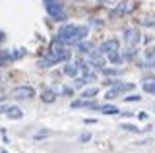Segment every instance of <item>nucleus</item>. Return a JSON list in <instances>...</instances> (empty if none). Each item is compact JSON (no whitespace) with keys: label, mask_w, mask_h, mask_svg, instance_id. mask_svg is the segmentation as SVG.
<instances>
[{"label":"nucleus","mask_w":155,"mask_h":153,"mask_svg":"<svg viewBox=\"0 0 155 153\" xmlns=\"http://www.w3.org/2000/svg\"><path fill=\"white\" fill-rule=\"evenodd\" d=\"M142 87H143V91H145V93L155 95V78H147V80H143Z\"/></svg>","instance_id":"ddd939ff"},{"label":"nucleus","mask_w":155,"mask_h":153,"mask_svg":"<svg viewBox=\"0 0 155 153\" xmlns=\"http://www.w3.org/2000/svg\"><path fill=\"white\" fill-rule=\"evenodd\" d=\"M52 91H54L56 97H58V95H72V93H74V89H72V87H64V85H54Z\"/></svg>","instance_id":"f3484780"},{"label":"nucleus","mask_w":155,"mask_h":153,"mask_svg":"<svg viewBox=\"0 0 155 153\" xmlns=\"http://www.w3.org/2000/svg\"><path fill=\"white\" fill-rule=\"evenodd\" d=\"M2 153H8V151H2Z\"/></svg>","instance_id":"c85d7f7f"},{"label":"nucleus","mask_w":155,"mask_h":153,"mask_svg":"<svg viewBox=\"0 0 155 153\" xmlns=\"http://www.w3.org/2000/svg\"><path fill=\"white\" fill-rule=\"evenodd\" d=\"M140 99H142V97H140V95H128V97H124V101L126 103H132V101H140Z\"/></svg>","instance_id":"5701e85b"},{"label":"nucleus","mask_w":155,"mask_h":153,"mask_svg":"<svg viewBox=\"0 0 155 153\" xmlns=\"http://www.w3.org/2000/svg\"><path fill=\"white\" fill-rule=\"evenodd\" d=\"M80 70H81V62H78V60H68L64 66V74L70 76V78H78Z\"/></svg>","instance_id":"1a4fd4ad"},{"label":"nucleus","mask_w":155,"mask_h":153,"mask_svg":"<svg viewBox=\"0 0 155 153\" xmlns=\"http://www.w3.org/2000/svg\"><path fill=\"white\" fill-rule=\"evenodd\" d=\"M99 111L103 114H120V111L114 107V105H99Z\"/></svg>","instance_id":"dca6fc26"},{"label":"nucleus","mask_w":155,"mask_h":153,"mask_svg":"<svg viewBox=\"0 0 155 153\" xmlns=\"http://www.w3.org/2000/svg\"><path fill=\"white\" fill-rule=\"evenodd\" d=\"M142 23H143V25H155V21H153V18H142Z\"/></svg>","instance_id":"b1692460"},{"label":"nucleus","mask_w":155,"mask_h":153,"mask_svg":"<svg viewBox=\"0 0 155 153\" xmlns=\"http://www.w3.org/2000/svg\"><path fill=\"white\" fill-rule=\"evenodd\" d=\"M4 112H6L8 118H14V120L23 118V111H21L19 107H6V109H4Z\"/></svg>","instance_id":"9b49d317"},{"label":"nucleus","mask_w":155,"mask_h":153,"mask_svg":"<svg viewBox=\"0 0 155 153\" xmlns=\"http://www.w3.org/2000/svg\"><path fill=\"white\" fill-rule=\"evenodd\" d=\"M136 8H138L136 2L126 0V2H120V4H116V6L113 8V16H128V14H132Z\"/></svg>","instance_id":"39448f33"},{"label":"nucleus","mask_w":155,"mask_h":153,"mask_svg":"<svg viewBox=\"0 0 155 153\" xmlns=\"http://www.w3.org/2000/svg\"><path fill=\"white\" fill-rule=\"evenodd\" d=\"M84 122H85V124H95V118H85Z\"/></svg>","instance_id":"a878e982"},{"label":"nucleus","mask_w":155,"mask_h":153,"mask_svg":"<svg viewBox=\"0 0 155 153\" xmlns=\"http://www.w3.org/2000/svg\"><path fill=\"white\" fill-rule=\"evenodd\" d=\"M107 56H109V60H110V62H114V64H120V62L124 60V58H122V54H120V49H118V50H113V52H109Z\"/></svg>","instance_id":"a211bd4d"},{"label":"nucleus","mask_w":155,"mask_h":153,"mask_svg":"<svg viewBox=\"0 0 155 153\" xmlns=\"http://www.w3.org/2000/svg\"><path fill=\"white\" fill-rule=\"evenodd\" d=\"M48 136H51V132H48V130H45V132H37L33 138H35V140H43V138H48Z\"/></svg>","instance_id":"4be33fe9"},{"label":"nucleus","mask_w":155,"mask_h":153,"mask_svg":"<svg viewBox=\"0 0 155 153\" xmlns=\"http://www.w3.org/2000/svg\"><path fill=\"white\" fill-rule=\"evenodd\" d=\"M87 25H74V23H66L58 29V35H56V43L60 45H78L80 41H84L87 37Z\"/></svg>","instance_id":"f257e3e1"},{"label":"nucleus","mask_w":155,"mask_h":153,"mask_svg":"<svg viewBox=\"0 0 155 153\" xmlns=\"http://www.w3.org/2000/svg\"><path fill=\"white\" fill-rule=\"evenodd\" d=\"M12 97L14 99H31V97H35V89L31 87V85H19V87H16L12 91Z\"/></svg>","instance_id":"0eeeda50"},{"label":"nucleus","mask_w":155,"mask_h":153,"mask_svg":"<svg viewBox=\"0 0 155 153\" xmlns=\"http://www.w3.org/2000/svg\"><path fill=\"white\" fill-rule=\"evenodd\" d=\"M122 128H124L126 132H142V128L134 126V124H122Z\"/></svg>","instance_id":"412c9836"},{"label":"nucleus","mask_w":155,"mask_h":153,"mask_svg":"<svg viewBox=\"0 0 155 153\" xmlns=\"http://www.w3.org/2000/svg\"><path fill=\"white\" fill-rule=\"evenodd\" d=\"M81 107H97L93 103V99H80V101L72 103V109H81Z\"/></svg>","instance_id":"2eb2a0df"},{"label":"nucleus","mask_w":155,"mask_h":153,"mask_svg":"<svg viewBox=\"0 0 155 153\" xmlns=\"http://www.w3.org/2000/svg\"><path fill=\"white\" fill-rule=\"evenodd\" d=\"M0 41H4V35H2V33H0Z\"/></svg>","instance_id":"bb28decb"},{"label":"nucleus","mask_w":155,"mask_h":153,"mask_svg":"<svg viewBox=\"0 0 155 153\" xmlns=\"http://www.w3.org/2000/svg\"><path fill=\"white\" fill-rule=\"evenodd\" d=\"M41 99H43L45 103H52V101L56 99V93L52 91V87H45V89L41 91Z\"/></svg>","instance_id":"f8f14e48"},{"label":"nucleus","mask_w":155,"mask_h":153,"mask_svg":"<svg viewBox=\"0 0 155 153\" xmlns=\"http://www.w3.org/2000/svg\"><path fill=\"white\" fill-rule=\"evenodd\" d=\"M68 58H70V50L66 49V45L54 43V45L47 50V54L39 60V66H41V68H51V66L58 64V62H64Z\"/></svg>","instance_id":"f03ea898"},{"label":"nucleus","mask_w":155,"mask_h":153,"mask_svg":"<svg viewBox=\"0 0 155 153\" xmlns=\"http://www.w3.org/2000/svg\"><path fill=\"white\" fill-rule=\"evenodd\" d=\"M122 35H124V41L128 47H136L140 43V39H142V35H140V31L136 27H126L122 31Z\"/></svg>","instance_id":"423d86ee"},{"label":"nucleus","mask_w":155,"mask_h":153,"mask_svg":"<svg viewBox=\"0 0 155 153\" xmlns=\"http://www.w3.org/2000/svg\"><path fill=\"white\" fill-rule=\"evenodd\" d=\"M91 140V134H81L80 136V142H89Z\"/></svg>","instance_id":"393cba45"},{"label":"nucleus","mask_w":155,"mask_h":153,"mask_svg":"<svg viewBox=\"0 0 155 153\" xmlns=\"http://www.w3.org/2000/svg\"><path fill=\"white\" fill-rule=\"evenodd\" d=\"M93 49H95L93 43H81V45H80V50H81V52H85V54H89V52L93 50Z\"/></svg>","instance_id":"aec40b11"},{"label":"nucleus","mask_w":155,"mask_h":153,"mask_svg":"<svg viewBox=\"0 0 155 153\" xmlns=\"http://www.w3.org/2000/svg\"><path fill=\"white\" fill-rule=\"evenodd\" d=\"M143 68H155V47L145 50V54H143Z\"/></svg>","instance_id":"9d476101"},{"label":"nucleus","mask_w":155,"mask_h":153,"mask_svg":"<svg viewBox=\"0 0 155 153\" xmlns=\"http://www.w3.org/2000/svg\"><path fill=\"white\" fill-rule=\"evenodd\" d=\"M14 56H12V50H4L0 49V66H6L8 62H12Z\"/></svg>","instance_id":"4468645a"},{"label":"nucleus","mask_w":155,"mask_h":153,"mask_svg":"<svg viewBox=\"0 0 155 153\" xmlns=\"http://www.w3.org/2000/svg\"><path fill=\"white\" fill-rule=\"evenodd\" d=\"M120 49V43H118V39H107L105 43H101L99 45V50L101 54H109V52H113V50H118Z\"/></svg>","instance_id":"6e6552de"},{"label":"nucleus","mask_w":155,"mask_h":153,"mask_svg":"<svg viewBox=\"0 0 155 153\" xmlns=\"http://www.w3.org/2000/svg\"><path fill=\"white\" fill-rule=\"evenodd\" d=\"M2 99H4V97H0V101H2Z\"/></svg>","instance_id":"cd10ccee"},{"label":"nucleus","mask_w":155,"mask_h":153,"mask_svg":"<svg viewBox=\"0 0 155 153\" xmlns=\"http://www.w3.org/2000/svg\"><path fill=\"white\" fill-rule=\"evenodd\" d=\"M130 89H134V83H122V82H118V80H116L114 87L107 91V99H116V97H120L122 93L130 91Z\"/></svg>","instance_id":"20e7f679"},{"label":"nucleus","mask_w":155,"mask_h":153,"mask_svg":"<svg viewBox=\"0 0 155 153\" xmlns=\"http://www.w3.org/2000/svg\"><path fill=\"white\" fill-rule=\"evenodd\" d=\"M43 4H45V10L52 20H56V21L66 20V10H64L62 0H43Z\"/></svg>","instance_id":"7ed1b4c3"},{"label":"nucleus","mask_w":155,"mask_h":153,"mask_svg":"<svg viewBox=\"0 0 155 153\" xmlns=\"http://www.w3.org/2000/svg\"><path fill=\"white\" fill-rule=\"evenodd\" d=\"M97 93H99V89H97V87H89V89H85V91L81 93V97H84V99H93Z\"/></svg>","instance_id":"6ab92c4d"}]
</instances>
